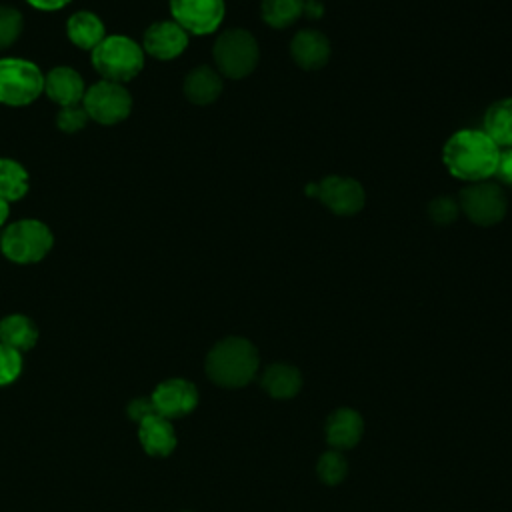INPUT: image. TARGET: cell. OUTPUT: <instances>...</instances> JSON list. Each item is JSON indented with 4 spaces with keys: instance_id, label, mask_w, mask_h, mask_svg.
<instances>
[{
    "instance_id": "obj_1",
    "label": "cell",
    "mask_w": 512,
    "mask_h": 512,
    "mask_svg": "<svg viewBox=\"0 0 512 512\" xmlns=\"http://www.w3.org/2000/svg\"><path fill=\"white\" fill-rule=\"evenodd\" d=\"M500 148L482 130L454 132L442 150L448 172L466 182H482L494 176Z\"/></svg>"
},
{
    "instance_id": "obj_2",
    "label": "cell",
    "mask_w": 512,
    "mask_h": 512,
    "mask_svg": "<svg viewBox=\"0 0 512 512\" xmlns=\"http://www.w3.org/2000/svg\"><path fill=\"white\" fill-rule=\"evenodd\" d=\"M258 350L246 338L230 336L220 340L206 356V374L224 388L248 384L258 370Z\"/></svg>"
},
{
    "instance_id": "obj_3",
    "label": "cell",
    "mask_w": 512,
    "mask_h": 512,
    "mask_svg": "<svg viewBox=\"0 0 512 512\" xmlns=\"http://www.w3.org/2000/svg\"><path fill=\"white\" fill-rule=\"evenodd\" d=\"M92 66L102 80L124 84L144 68V50L128 36H106L90 54Z\"/></svg>"
},
{
    "instance_id": "obj_4",
    "label": "cell",
    "mask_w": 512,
    "mask_h": 512,
    "mask_svg": "<svg viewBox=\"0 0 512 512\" xmlns=\"http://www.w3.org/2000/svg\"><path fill=\"white\" fill-rule=\"evenodd\" d=\"M54 236L50 228L34 218L10 224L0 238L2 254L16 264L40 262L52 248Z\"/></svg>"
},
{
    "instance_id": "obj_5",
    "label": "cell",
    "mask_w": 512,
    "mask_h": 512,
    "mask_svg": "<svg viewBox=\"0 0 512 512\" xmlns=\"http://www.w3.org/2000/svg\"><path fill=\"white\" fill-rule=\"evenodd\" d=\"M44 92L42 70L22 58L0 60V102L6 106H28Z\"/></svg>"
},
{
    "instance_id": "obj_6",
    "label": "cell",
    "mask_w": 512,
    "mask_h": 512,
    "mask_svg": "<svg viewBox=\"0 0 512 512\" xmlns=\"http://www.w3.org/2000/svg\"><path fill=\"white\" fill-rule=\"evenodd\" d=\"M212 54H214L218 72L238 80L248 76L256 68L260 50L250 32L234 28L218 36V40L214 42Z\"/></svg>"
},
{
    "instance_id": "obj_7",
    "label": "cell",
    "mask_w": 512,
    "mask_h": 512,
    "mask_svg": "<svg viewBox=\"0 0 512 512\" xmlns=\"http://www.w3.org/2000/svg\"><path fill=\"white\" fill-rule=\"evenodd\" d=\"M82 106L90 120H96L104 126H112L128 118L132 110V96L122 84L100 80L86 88Z\"/></svg>"
},
{
    "instance_id": "obj_8",
    "label": "cell",
    "mask_w": 512,
    "mask_h": 512,
    "mask_svg": "<svg viewBox=\"0 0 512 512\" xmlns=\"http://www.w3.org/2000/svg\"><path fill=\"white\" fill-rule=\"evenodd\" d=\"M458 206L478 226L498 224L506 214V196L494 182H472L460 192Z\"/></svg>"
},
{
    "instance_id": "obj_9",
    "label": "cell",
    "mask_w": 512,
    "mask_h": 512,
    "mask_svg": "<svg viewBox=\"0 0 512 512\" xmlns=\"http://www.w3.org/2000/svg\"><path fill=\"white\" fill-rule=\"evenodd\" d=\"M306 194L316 196L328 210L338 216H352L364 206V188L354 178L326 176L324 180L310 184Z\"/></svg>"
},
{
    "instance_id": "obj_10",
    "label": "cell",
    "mask_w": 512,
    "mask_h": 512,
    "mask_svg": "<svg viewBox=\"0 0 512 512\" xmlns=\"http://www.w3.org/2000/svg\"><path fill=\"white\" fill-rule=\"evenodd\" d=\"M170 12L188 34H210L224 18V0H170Z\"/></svg>"
},
{
    "instance_id": "obj_11",
    "label": "cell",
    "mask_w": 512,
    "mask_h": 512,
    "mask_svg": "<svg viewBox=\"0 0 512 512\" xmlns=\"http://www.w3.org/2000/svg\"><path fill=\"white\" fill-rule=\"evenodd\" d=\"M152 410L164 418H178L192 412L198 404V390L192 382L172 378L160 382L150 396Z\"/></svg>"
},
{
    "instance_id": "obj_12",
    "label": "cell",
    "mask_w": 512,
    "mask_h": 512,
    "mask_svg": "<svg viewBox=\"0 0 512 512\" xmlns=\"http://www.w3.org/2000/svg\"><path fill=\"white\" fill-rule=\"evenodd\" d=\"M188 46V32L174 20L154 22L146 28L142 50L156 60H174Z\"/></svg>"
},
{
    "instance_id": "obj_13",
    "label": "cell",
    "mask_w": 512,
    "mask_h": 512,
    "mask_svg": "<svg viewBox=\"0 0 512 512\" xmlns=\"http://www.w3.org/2000/svg\"><path fill=\"white\" fill-rule=\"evenodd\" d=\"M44 92L60 108L82 104L84 98V80L70 66H56L44 76Z\"/></svg>"
},
{
    "instance_id": "obj_14",
    "label": "cell",
    "mask_w": 512,
    "mask_h": 512,
    "mask_svg": "<svg viewBox=\"0 0 512 512\" xmlns=\"http://www.w3.org/2000/svg\"><path fill=\"white\" fill-rule=\"evenodd\" d=\"M292 60L304 70H318L330 58V42L318 30H300L290 42Z\"/></svg>"
},
{
    "instance_id": "obj_15",
    "label": "cell",
    "mask_w": 512,
    "mask_h": 512,
    "mask_svg": "<svg viewBox=\"0 0 512 512\" xmlns=\"http://www.w3.org/2000/svg\"><path fill=\"white\" fill-rule=\"evenodd\" d=\"M138 424L140 444L150 456H168L176 448L174 428L168 418L156 412H148L138 420Z\"/></svg>"
},
{
    "instance_id": "obj_16",
    "label": "cell",
    "mask_w": 512,
    "mask_h": 512,
    "mask_svg": "<svg viewBox=\"0 0 512 512\" xmlns=\"http://www.w3.org/2000/svg\"><path fill=\"white\" fill-rule=\"evenodd\" d=\"M362 418L352 408H338L328 416L326 422V440L332 448H352L362 436Z\"/></svg>"
},
{
    "instance_id": "obj_17",
    "label": "cell",
    "mask_w": 512,
    "mask_h": 512,
    "mask_svg": "<svg viewBox=\"0 0 512 512\" xmlns=\"http://www.w3.org/2000/svg\"><path fill=\"white\" fill-rule=\"evenodd\" d=\"M66 34L74 46H78L82 50H90V52L106 38L102 20L94 12H88V10L74 12L68 18Z\"/></svg>"
},
{
    "instance_id": "obj_18",
    "label": "cell",
    "mask_w": 512,
    "mask_h": 512,
    "mask_svg": "<svg viewBox=\"0 0 512 512\" xmlns=\"http://www.w3.org/2000/svg\"><path fill=\"white\" fill-rule=\"evenodd\" d=\"M222 92V78L210 66H198L188 72L184 80V94L192 104H212Z\"/></svg>"
},
{
    "instance_id": "obj_19",
    "label": "cell",
    "mask_w": 512,
    "mask_h": 512,
    "mask_svg": "<svg viewBox=\"0 0 512 512\" xmlns=\"http://www.w3.org/2000/svg\"><path fill=\"white\" fill-rule=\"evenodd\" d=\"M38 340L36 324L24 314H10L0 320V342L24 352L30 350Z\"/></svg>"
},
{
    "instance_id": "obj_20",
    "label": "cell",
    "mask_w": 512,
    "mask_h": 512,
    "mask_svg": "<svg viewBox=\"0 0 512 512\" xmlns=\"http://www.w3.org/2000/svg\"><path fill=\"white\" fill-rule=\"evenodd\" d=\"M498 148L512 146V98L494 102L484 114L482 130Z\"/></svg>"
},
{
    "instance_id": "obj_21",
    "label": "cell",
    "mask_w": 512,
    "mask_h": 512,
    "mask_svg": "<svg viewBox=\"0 0 512 512\" xmlns=\"http://www.w3.org/2000/svg\"><path fill=\"white\" fill-rule=\"evenodd\" d=\"M262 388L272 396V398H292L300 386H302V376L300 372L290 366V364H272L264 370L262 374Z\"/></svg>"
},
{
    "instance_id": "obj_22",
    "label": "cell",
    "mask_w": 512,
    "mask_h": 512,
    "mask_svg": "<svg viewBox=\"0 0 512 512\" xmlns=\"http://www.w3.org/2000/svg\"><path fill=\"white\" fill-rule=\"evenodd\" d=\"M28 192V172L10 158H0V198L16 202Z\"/></svg>"
},
{
    "instance_id": "obj_23",
    "label": "cell",
    "mask_w": 512,
    "mask_h": 512,
    "mask_svg": "<svg viewBox=\"0 0 512 512\" xmlns=\"http://www.w3.org/2000/svg\"><path fill=\"white\" fill-rule=\"evenodd\" d=\"M260 14L268 26L286 28L304 14V0H262Z\"/></svg>"
},
{
    "instance_id": "obj_24",
    "label": "cell",
    "mask_w": 512,
    "mask_h": 512,
    "mask_svg": "<svg viewBox=\"0 0 512 512\" xmlns=\"http://www.w3.org/2000/svg\"><path fill=\"white\" fill-rule=\"evenodd\" d=\"M24 26L22 14L12 6H0V50L10 48Z\"/></svg>"
},
{
    "instance_id": "obj_25",
    "label": "cell",
    "mask_w": 512,
    "mask_h": 512,
    "mask_svg": "<svg viewBox=\"0 0 512 512\" xmlns=\"http://www.w3.org/2000/svg\"><path fill=\"white\" fill-rule=\"evenodd\" d=\"M318 476L326 484H338L346 476V460L338 450H328L318 460Z\"/></svg>"
},
{
    "instance_id": "obj_26",
    "label": "cell",
    "mask_w": 512,
    "mask_h": 512,
    "mask_svg": "<svg viewBox=\"0 0 512 512\" xmlns=\"http://www.w3.org/2000/svg\"><path fill=\"white\" fill-rule=\"evenodd\" d=\"M22 372V354L0 342V386L14 382Z\"/></svg>"
},
{
    "instance_id": "obj_27",
    "label": "cell",
    "mask_w": 512,
    "mask_h": 512,
    "mask_svg": "<svg viewBox=\"0 0 512 512\" xmlns=\"http://www.w3.org/2000/svg\"><path fill=\"white\" fill-rule=\"evenodd\" d=\"M88 114L84 110L82 104H76V106H66V108H60L58 116H56V126L62 130V132H76L80 128H84L88 124Z\"/></svg>"
},
{
    "instance_id": "obj_28",
    "label": "cell",
    "mask_w": 512,
    "mask_h": 512,
    "mask_svg": "<svg viewBox=\"0 0 512 512\" xmlns=\"http://www.w3.org/2000/svg\"><path fill=\"white\" fill-rule=\"evenodd\" d=\"M458 202L450 196H438L428 204V216L432 218V222L436 224H450L456 220L458 216Z\"/></svg>"
},
{
    "instance_id": "obj_29",
    "label": "cell",
    "mask_w": 512,
    "mask_h": 512,
    "mask_svg": "<svg viewBox=\"0 0 512 512\" xmlns=\"http://www.w3.org/2000/svg\"><path fill=\"white\" fill-rule=\"evenodd\" d=\"M494 176L498 178V182L512 186V146L500 150Z\"/></svg>"
},
{
    "instance_id": "obj_30",
    "label": "cell",
    "mask_w": 512,
    "mask_h": 512,
    "mask_svg": "<svg viewBox=\"0 0 512 512\" xmlns=\"http://www.w3.org/2000/svg\"><path fill=\"white\" fill-rule=\"evenodd\" d=\"M32 8L36 10H42V12H54V10H60L64 8L70 0H26Z\"/></svg>"
},
{
    "instance_id": "obj_31",
    "label": "cell",
    "mask_w": 512,
    "mask_h": 512,
    "mask_svg": "<svg viewBox=\"0 0 512 512\" xmlns=\"http://www.w3.org/2000/svg\"><path fill=\"white\" fill-rule=\"evenodd\" d=\"M322 12H324V8L318 0H304V14L308 18H320Z\"/></svg>"
},
{
    "instance_id": "obj_32",
    "label": "cell",
    "mask_w": 512,
    "mask_h": 512,
    "mask_svg": "<svg viewBox=\"0 0 512 512\" xmlns=\"http://www.w3.org/2000/svg\"><path fill=\"white\" fill-rule=\"evenodd\" d=\"M8 214H10V206H8V202L4 198H0V226L6 222Z\"/></svg>"
}]
</instances>
